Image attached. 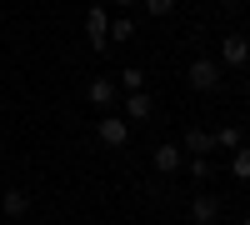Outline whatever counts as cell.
<instances>
[{"label":"cell","mask_w":250,"mask_h":225,"mask_svg":"<svg viewBox=\"0 0 250 225\" xmlns=\"http://www.w3.org/2000/svg\"><path fill=\"white\" fill-rule=\"evenodd\" d=\"M140 5H145V15H150V20H165V15L175 10V0H140Z\"/></svg>","instance_id":"cell-16"},{"label":"cell","mask_w":250,"mask_h":225,"mask_svg":"<svg viewBox=\"0 0 250 225\" xmlns=\"http://www.w3.org/2000/svg\"><path fill=\"white\" fill-rule=\"evenodd\" d=\"M150 160H155V170H160V175H175V170L185 165V150H180V145H155Z\"/></svg>","instance_id":"cell-10"},{"label":"cell","mask_w":250,"mask_h":225,"mask_svg":"<svg viewBox=\"0 0 250 225\" xmlns=\"http://www.w3.org/2000/svg\"><path fill=\"white\" fill-rule=\"evenodd\" d=\"M180 150H185V155H210V150H215V135L200 130V125H190V130L180 135Z\"/></svg>","instance_id":"cell-7"},{"label":"cell","mask_w":250,"mask_h":225,"mask_svg":"<svg viewBox=\"0 0 250 225\" xmlns=\"http://www.w3.org/2000/svg\"><path fill=\"white\" fill-rule=\"evenodd\" d=\"M115 95H120V85H115V75H95L90 85H85V100L95 110H110L115 105Z\"/></svg>","instance_id":"cell-5"},{"label":"cell","mask_w":250,"mask_h":225,"mask_svg":"<svg viewBox=\"0 0 250 225\" xmlns=\"http://www.w3.org/2000/svg\"><path fill=\"white\" fill-rule=\"evenodd\" d=\"M245 145V130L240 125H220L215 130V150H240Z\"/></svg>","instance_id":"cell-11"},{"label":"cell","mask_w":250,"mask_h":225,"mask_svg":"<svg viewBox=\"0 0 250 225\" xmlns=\"http://www.w3.org/2000/svg\"><path fill=\"white\" fill-rule=\"evenodd\" d=\"M240 225H250V215H245V220H240Z\"/></svg>","instance_id":"cell-20"},{"label":"cell","mask_w":250,"mask_h":225,"mask_svg":"<svg viewBox=\"0 0 250 225\" xmlns=\"http://www.w3.org/2000/svg\"><path fill=\"white\" fill-rule=\"evenodd\" d=\"M245 95H250V75H245Z\"/></svg>","instance_id":"cell-19"},{"label":"cell","mask_w":250,"mask_h":225,"mask_svg":"<svg viewBox=\"0 0 250 225\" xmlns=\"http://www.w3.org/2000/svg\"><path fill=\"white\" fill-rule=\"evenodd\" d=\"M110 40H120V45H125V40H135V20H130V15H115V20H110Z\"/></svg>","instance_id":"cell-13"},{"label":"cell","mask_w":250,"mask_h":225,"mask_svg":"<svg viewBox=\"0 0 250 225\" xmlns=\"http://www.w3.org/2000/svg\"><path fill=\"white\" fill-rule=\"evenodd\" d=\"M115 85H120L125 95H130V90H145V70H140V65H125V70H120V80H115Z\"/></svg>","instance_id":"cell-12"},{"label":"cell","mask_w":250,"mask_h":225,"mask_svg":"<svg viewBox=\"0 0 250 225\" xmlns=\"http://www.w3.org/2000/svg\"><path fill=\"white\" fill-rule=\"evenodd\" d=\"M190 220H195V225H215V220H220V200L200 190V195L190 200Z\"/></svg>","instance_id":"cell-8"},{"label":"cell","mask_w":250,"mask_h":225,"mask_svg":"<svg viewBox=\"0 0 250 225\" xmlns=\"http://www.w3.org/2000/svg\"><path fill=\"white\" fill-rule=\"evenodd\" d=\"M220 75H225V70H220V60H205V55H200V60H190V70H185L190 90H200V95H210V90L220 85Z\"/></svg>","instance_id":"cell-1"},{"label":"cell","mask_w":250,"mask_h":225,"mask_svg":"<svg viewBox=\"0 0 250 225\" xmlns=\"http://www.w3.org/2000/svg\"><path fill=\"white\" fill-rule=\"evenodd\" d=\"M120 115H125V120H150V115H155V95H150V90H130V95H125V105H120Z\"/></svg>","instance_id":"cell-6"},{"label":"cell","mask_w":250,"mask_h":225,"mask_svg":"<svg viewBox=\"0 0 250 225\" xmlns=\"http://www.w3.org/2000/svg\"><path fill=\"white\" fill-rule=\"evenodd\" d=\"M0 215H5V220H25L30 215V195L25 190H5V195H0Z\"/></svg>","instance_id":"cell-9"},{"label":"cell","mask_w":250,"mask_h":225,"mask_svg":"<svg viewBox=\"0 0 250 225\" xmlns=\"http://www.w3.org/2000/svg\"><path fill=\"white\" fill-rule=\"evenodd\" d=\"M230 175H235V180H250V145H240V150L230 155Z\"/></svg>","instance_id":"cell-14"},{"label":"cell","mask_w":250,"mask_h":225,"mask_svg":"<svg viewBox=\"0 0 250 225\" xmlns=\"http://www.w3.org/2000/svg\"><path fill=\"white\" fill-rule=\"evenodd\" d=\"M95 135H100V145L125 150V140H130V120H125V115H100L95 120Z\"/></svg>","instance_id":"cell-3"},{"label":"cell","mask_w":250,"mask_h":225,"mask_svg":"<svg viewBox=\"0 0 250 225\" xmlns=\"http://www.w3.org/2000/svg\"><path fill=\"white\" fill-rule=\"evenodd\" d=\"M185 165H190V175L200 180V185H205V180L215 175V165H210V160H205V155H190V160H185Z\"/></svg>","instance_id":"cell-15"},{"label":"cell","mask_w":250,"mask_h":225,"mask_svg":"<svg viewBox=\"0 0 250 225\" xmlns=\"http://www.w3.org/2000/svg\"><path fill=\"white\" fill-rule=\"evenodd\" d=\"M115 5H120V10H130V5H140V0H115Z\"/></svg>","instance_id":"cell-17"},{"label":"cell","mask_w":250,"mask_h":225,"mask_svg":"<svg viewBox=\"0 0 250 225\" xmlns=\"http://www.w3.org/2000/svg\"><path fill=\"white\" fill-rule=\"evenodd\" d=\"M10 225H30V220H10Z\"/></svg>","instance_id":"cell-18"},{"label":"cell","mask_w":250,"mask_h":225,"mask_svg":"<svg viewBox=\"0 0 250 225\" xmlns=\"http://www.w3.org/2000/svg\"><path fill=\"white\" fill-rule=\"evenodd\" d=\"M250 65V35H220V70H245Z\"/></svg>","instance_id":"cell-2"},{"label":"cell","mask_w":250,"mask_h":225,"mask_svg":"<svg viewBox=\"0 0 250 225\" xmlns=\"http://www.w3.org/2000/svg\"><path fill=\"white\" fill-rule=\"evenodd\" d=\"M85 40H90L95 50H105V45H110V15L100 10V5L85 10Z\"/></svg>","instance_id":"cell-4"}]
</instances>
